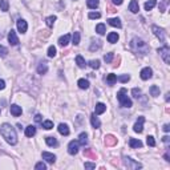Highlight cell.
I'll list each match as a JSON object with an SVG mask.
<instances>
[{
  "mask_svg": "<svg viewBox=\"0 0 170 170\" xmlns=\"http://www.w3.org/2000/svg\"><path fill=\"white\" fill-rule=\"evenodd\" d=\"M0 133L3 135V138L11 145H16L17 143V134H16L15 127L9 124H3L0 126Z\"/></svg>",
  "mask_w": 170,
  "mask_h": 170,
  "instance_id": "cell-1",
  "label": "cell"
},
{
  "mask_svg": "<svg viewBox=\"0 0 170 170\" xmlns=\"http://www.w3.org/2000/svg\"><path fill=\"white\" fill-rule=\"evenodd\" d=\"M130 48L137 53L141 54H146L149 52V45L143 40L138 39V37H134V39L130 41Z\"/></svg>",
  "mask_w": 170,
  "mask_h": 170,
  "instance_id": "cell-2",
  "label": "cell"
},
{
  "mask_svg": "<svg viewBox=\"0 0 170 170\" xmlns=\"http://www.w3.org/2000/svg\"><path fill=\"white\" fill-rule=\"evenodd\" d=\"M117 100H118V102H120V105L122 108H130L131 106V100L126 96L125 88L120 89V92L117 93Z\"/></svg>",
  "mask_w": 170,
  "mask_h": 170,
  "instance_id": "cell-3",
  "label": "cell"
},
{
  "mask_svg": "<svg viewBox=\"0 0 170 170\" xmlns=\"http://www.w3.org/2000/svg\"><path fill=\"white\" fill-rule=\"evenodd\" d=\"M158 53L161 54V57L163 58V61L166 64H170V48L167 45H163L162 48L158 49Z\"/></svg>",
  "mask_w": 170,
  "mask_h": 170,
  "instance_id": "cell-4",
  "label": "cell"
},
{
  "mask_svg": "<svg viewBox=\"0 0 170 170\" xmlns=\"http://www.w3.org/2000/svg\"><path fill=\"white\" fill-rule=\"evenodd\" d=\"M124 165L127 169H141L142 167V165L139 162H135L134 159L129 158V157H124Z\"/></svg>",
  "mask_w": 170,
  "mask_h": 170,
  "instance_id": "cell-5",
  "label": "cell"
},
{
  "mask_svg": "<svg viewBox=\"0 0 170 170\" xmlns=\"http://www.w3.org/2000/svg\"><path fill=\"white\" fill-rule=\"evenodd\" d=\"M143 122H145V117H138V120H137V122L134 124V126H133V130L135 131V133H142L143 130Z\"/></svg>",
  "mask_w": 170,
  "mask_h": 170,
  "instance_id": "cell-6",
  "label": "cell"
},
{
  "mask_svg": "<svg viewBox=\"0 0 170 170\" xmlns=\"http://www.w3.org/2000/svg\"><path fill=\"white\" fill-rule=\"evenodd\" d=\"M151 31H153V33H154L161 41H165V31H163L162 28L157 27V25H153V27H151Z\"/></svg>",
  "mask_w": 170,
  "mask_h": 170,
  "instance_id": "cell-7",
  "label": "cell"
},
{
  "mask_svg": "<svg viewBox=\"0 0 170 170\" xmlns=\"http://www.w3.org/2000/svg\"><path fill=\"white\" fill-rule=\"evenodd\" d=\"M68 153L70 155H74L78 153V141H70L68 145Z\"/></svg>",
  "mask_w": 170,
  "mask_h": 170,
  "instance_id": "cell-8",
  "label": "cell"
},
{
  "mask_svg": "<svg viewBox=\"0 0 170 170\" xmlns=\"http://www.w3.org/2000/svg\"><path fill=\"white\" fill-rule=\"evenodd\" d=\"M139 76H141L142 80H149V78L153 76V70H151V68L146 66V68H143V69L139 72Z\"/></svg>",
  "mask_w": 170,
  "mask_h": 170,
  "instance_id": "cell-9",
  "label": "cell"
},
{
  "mask_svg": "<svg viewBox=\"0 0 170 170\" xmlns=\"http://www.w3.org/2000/svg\"><path fill=\"white\" fill-rule=\"evenodd\" d=\"M28 29V24L25 20L23 19H19L17 20V31L20 32V33H25Z\"/></svg>",
  "mask_w": 170,
  "mask_h": 170,
  "instance_id": "cell-10",
  "label": "cell"
},
{
  "mask_svg": "<svg viewBox=\"0 0 170 170\" xmlns=\"http://www.w3.org/2000/svg\"><path fill=\"white\" fill-rule=\"evenodd\" d=\"M8 41H9V44L11 45H17L19 44V39H17V36H16V32L15 31H9V33H8Z\"/></svg>",
  "mask_w": 170,
  "mask_h": 170,
  "instance_id": "cell-11",
  "label": "cell"
},
{
  "mask_svg": "<svg viewBox=\"0 0 170 170\" xmlns=\"http://www.w3.org/2000/svg\"><path fill=\"white\" fill-rule=\"evenodd\" d=\"M42 159H45L48 163H54L56 161V155L52 154V153H48V151H42Z\"/></svg>",
  "mask_w": 170,
  "mask_h": 170,
  "instance_id": "cell-12",
  "label": "cell"
},
{
  "mask_svg": "<svg viewBox=\"0 0 170 170\" xmlns=\"http://www.w3.org/2000/svg\"><path fill=\"white\" fill-rule=\"evenodd\" d=\"M23 113V110H21V106H19V105H11V114L12 116H15V117H19L20 114Z\"/></svg>",
  "mask_w": 170,
  "mask_h": 170,
  "instance_id": "cell-13",
  "label": "cell"
},
{
  "mask_svg": "<svg viewBox=\"0 0 170 170\" xmlns=\"http://www.w3.org/2000/svg\"><path fill=\"white\" fill-rule=\"evenodd\" d=\"M105 110H106V105L102 102H98V104H96V108H94V114H102Z\"/></svg>",
  "mask_w": 170,
  "mask_h": 170,
  "instance_id": "cell-14",
  "label": "cell"
},
{
  "mask_svg": "<svg viewBox=\"0 0 170 170\" xmlns=\"http://www.w3.org/2000/svg\"><path fill=\"white\" fill-rule=\"evenodd\" d=\"M129 11L131 12V13H137V12L139 11V5L138 3H137V0H131L130 4H129Z\"/></svg>",
  "mask_w": 170,
  "mask_h": 170,
  "instance_id": "cell-15",
  "label": "cell"
},
{
  "mask_svg": "<svg viewBox=\"0 0 170 170\" xmlns=\"http://www.w3.org/2000/svg\"><path fill=\"white\" fill-rule=\"evenodd\" d=\"M57 129H58V133H60V134H62V135L69 134V127H68V125L66 124H60Z\"/></svg>",
  "mask_w": 170,
  "mask_h": 170,
  "instance_id": "cell-16",
  "label": "cell"
},
{
  "mask_svg": "<svg viewBox=\"0 0 170 170\" xmlns=\"http://www.w3.org/2000/svg\"><path fill=\"white\" fill-rule=\"evenodd\" d=\"M90 124H92V126L94 127V129H98V127L101 126V122H100V120H98V117H96V114H92V116H90Z\"/></svg>",
  "mask_w": 170,
  "mask_h": 170,
  "instance_id": "cell-17",
  "label": "cell"
},
{
  "mask_svg": "<svg viewBox=\"0 0 170 170\" xmlns=\"http://www.w3.org/2000/svg\"><path fill=\"white\" fill-rule=\"evenodd\" d=\"M108 24L112 25V27H116V28H121L122 24H121V20L118 17H114V19H109L108 20Z\"/></svg>",
  "mask_w": 170,
  "mask_h": 170,
  "instance_id": "cell-18",
  "label": "cell"
},
{
  "mask_svg": "<svg viewBox=\"0 0 170 170\" xmlns=\"http://www.w3.org/2000/svg\"><path fill=\"white\" fill-rule=\"evenodd\" d=\"M69 40H70V35H69V33H66V35L61 36V37L58 39V44H60L61 46H65V45H68Z\"/></svg>",
  "mask_w": 170,
  "mask_h": 170,
  "instance_id": "cell-19",
  "label": "cell"
},
{
  "mask_svg": "<svg viewBox=\"0 0 170 170\" xmlns=\"http://www.w3.org/2000/svg\"><path fill=\"white\" fill-rule=\"evenodd\" d=\"M37 72H39V74H45L48 72V64L45 61L40 62L39 66H37Z\"/></svg>",
  "mask_w": 170,
  "mask_h": 170,
  "instance_id": "cell-20",
  "label": "cell"
},
{
  "mask_svg": "<svg viewBox=\"0 0 170 170\" xmlns=\"http://www.w3.org/2000/svg\"><path fill=\"white\" fill-rule=\"evenodd\" d=\"M36 134V127L33 125H29V126L25 127V135L27 137H33Z\"/></svg>",
  "mask_w": 170,
  "mask_h": 170,
  "instance_id": "cell-21",
  "label": "cell"
},
{
  "mask_svg": "<svg viewBox=\"0 0 170 170\" xmlns=\"http://www.w3.org/2000/svg\"><path fill=\"white\" fill-rule=\"evenodd\" d=\"M86 143H88V134L86 133H81V134L78 135V145L85 146Z\"/></svg>",
  "mask_w": 170,
  "mask_h": 170,
  "instance_id": "cell-22",
  "label": "cell"
},
{
  "mask_svg": "<svg viewBox=\"0 0 170 170\" xmlns=\"http://www.w3.org/2000/svg\"><path fill=\"white\" fill-rule=\"evenodd\" d=\"M76 64H77L78 68H85V66H86V62H85L84 57H82L81 54L76 56Z\"/></svg>",
  "mask_w": 170,
  "mask_h": 170,
  "instance_id": "cell-23",
  "label": "cell"
},
{
  "mask_svg": "<svg viewBox=\"0 0 170 170\" xmlns=\"http://www.w3.org/2000/svg\"><path fill=\"white\" fill-rule=\"evenodd\" d=\"M129 146L130 147H142V142H141L139 139L130 138L129 139Z\"/></svg>",
  "mask_w": 170,
  "mask_h": 170,
  "instance_id": "cell-24",
  "label": "cell"
},
{
  "mask_svg": "<svg viewBox=\"0 0 170 170\" xmlns=\"http://www.w3.org/2000/svg\"><path fill=\"white\" fill-rule=\"evenodd\" d=\"M108 41L112 42V44H114V42L118 41V33L117 32H110L108 35Z\"/></svg>",
  "mask_w": 170,
  "mask_h": 170,
  "instance_id": "cell-25",
  "label": "cell"
},
{
  "mask_svg": "<svg viewBox=\"0 0 170 170\" xmlns=\"http://www.w3.org/2000/svg\"><path fill=\"white\" fill-rule=\"evenodd\" d=\"M77 85L80 89H88L89 88V81L88 80H85V78H80L77 81Z\"/></svg>",
  "mask_w": 170,
  "mask_h": 170,
  "instance_id": "cell-26",
  "label": "cell"
},
{
  "mask_svg": "<svg viewBox=\"0 0 170 170\" xmlns=\"http://www.w3.org/2000/svg\"><path fill=\"white\" fill-rule=\"evenodd\" d=\"M45 142H46V145H48V146H57V145H58L57 139L54 138V137H46Z\"/></svg>",
  "mask_w": 170,
  "mask_h": 170,
  "instance_id": "cell-27",
  "label": "cell"
},
{
  "mask_svg": "<svg viewBox=\"0 0 170 170\" xmlns=\"http://www.w3.org/2000/svg\"><path fill=\"white\" fill-rule=\"evenodd\" d=\"M155 4H157V0H147L146 3H145V9L146 11H151L155 7Z\"/></svg>",
  "mask_w": 170,
  "mask_h": 170,
  "instance_id": "cell-28",
  "label": "cell"
},
{
  "mask_svg": "<svg viewBox=\"0 0 170 170\" xmlns=\"http://www.w3.org/2000/svg\"><path fill=\"white\" fill-rule=\"evenodd\" d=\"M96 32L98 35H105V32H106V28H105V24L100 23L96 25Z\"/></svg>",
  "mask_w": 170,
  "mask_h": 170,
  "instance_id": "cell-29",
  "label": "cell"
},
{
  "mask_svg": "<svg viewBox=\"0 0 170 170\" xmlns=\"http://www.w3.org/2000/svg\"><path fill=\"white\" fill-rule=\"evenodd\" d=\"M98 4H100L98 0H86V5H88V8H90V9L97 8L98 7Z\"/></svg>",
  "mask_w": 170,
  "mask_h": 170,
  "instance_id": "cell-30",
  "label": "cell"
},
{
  "mask_svg": "<svg viewBox=\"0 0 170 170\" xmlns=\"http://www.w3.org/2000/svg\"><path fill=\"white\" fill-rule=\"evenodd\" d=\"M149 92H150V94H151L153 97L159 96V88L157 86V85H151L150 89H149Z\"/></svg>",
  "mask_w": 170,
  "mask_h": 170,
  "instance_id": "cell-31",
  "label": "cell"
},
{
  "mask_svg": "<svg viewBox=\"0 0 170 170\" xmlns=\"http://www.w3.org/2000/svg\"><path fill=\"white\" fill-rule=\"evenodd\" d=\"M116 81H117V76H116V74H113V73L108 74V77H106V82H108L109 85H113Z\"/></svg>",
  "mask_w": 170,
  "mask_h": 170,
  "instance_id": "cell-32",
  "label": "cell"
},
{
  "mask_svg": "<svg viewBox=\"0 0 170 170\" xmlns=\"http://www.w3.org/2000/svg\"><path fill=\"white\" fill-rule=\"evenodd\" d=\"M8 8H9V4H8L7 0H0V9L3 12H7Z\"/></svg>",
  "mask_w": 170,
  "mask_h": 170,
  "instance_id": "cell-33",
  "label": "cell"
},
{
  "mask_svg": "<svg viewBox=\"0 0 170 170\" xmlns=\"http://www.w3.org/2000/svg\"><path fill=\"white\" fill-rule=\"evenodd\" d=\"M56 16H49V17H46V20H45V23H46V25L49 28H52L53 27V24H54V21H56Z\"/></svg>",
  "mask_w": 170,
  "mask_h": 170,
  "instance_id": "cell-34",
  "label": "cell"
},
{
  "mask_svg": "<svg viewBox=\"0 0 170 170\" xmlns=\"http://www.w3.org/2000/svg\"><path fill=\"white\" fill-rule=\"evenodd\" d=\"M100 48H101V41H100V40H97V41H93L92 42V45H90V48H89V49L92 50V52H94V50L100 49Z\"/></svg>",
  "mask_w": 170,
  "mask_h": 170,
  "instance_id": "cell-35",
  "label": "cell"
},
{
  "mask_svg": "<svg viewBox=\"0 0 170 170\" xmlns=\"http://www.w3.org/2000/svg\"><path fill=\"white\" fill-rule=\"evenodd\" d=\"M41 124H42V127H44V129H46V130L53 129V122H52V121H49V120L44 121V122H41Z\"/></svg>",
  "mask_w": 170,
  "mask_h": 170,
  "instance_id": "cell-36",
  "label": "cell"
},
{
  "mask_svg": "<svg viewBox=\"0 0 170 170\" xmlns=\"http://www.w3.org/2000/svg\"><path fill=\"white\" fill-rule=\"evenodd\" d=\"M72 42H73L74 45H78V44H80V32H74V33H73Z\"/></svg>",
  "mask_w": 170,
  "mask_h": 170,
  "instance_id": "cell-37",
  "label": "cell"
},
{
  "mask_svg": "<svg viewBox=\"0 0 170 170\" xmlns=\"http://www.w3.org/2000/svg\"><path fill=\"white\" fill-rule=\"evenodd\" d=\"M105 143H106V145H114V143H116V138H114L113 135H106V137H105Z\"/></svg>",
  "mask_w": 170,
  "mask_h": 170,
  "instance_id": "cell-38",
  "label": "cell"
},
{
  "mask_svg": "<svg viewBox=\"0 0 170 170\" xmlns=\"http://www.w3.org/2000/svg\"><path fill=\"white\" fill-rule=\"evenodd\" d=\"M129 80H130V76H129V74H121V76L117 77V81H120V82H127Z\"/></svg>",
  "mask_w": 170,
  "mask_h": 170,
  "instance_id": "cell-39",
  "label": "cell"
},
{
  "mask_svg": "<svg viewBox=\"0 0 170 170\" xmlns=\"http://www.w3.org/2000/svg\"><path fill=\"white\" fill-rule=\"evenodd\" d=\"M89 66L93 68V69H98L100 68V61L98 60H90L89 61Z\"/></svg>",
  "mask_w": 170,
  "mask_h": 170,
  "instance_id": "cell-40",
  "label": "cell"
},
{
  "mask_svg": "<svg viewBox=\"0 0 170 170\" xmlns=\"http://www.w3.org/2000/svg\"><path fill=\"white\" fill-rule=\"evenodd\" d=\"M146 143L149 145V146H155L154 137H151V135H147V137H146Z\"/></svg>",
  "mask_w": 170,
  "mask_h": 170,
  "instance_id": "cell-41",
  "label": "cell"
},
{
  "mask_svg": "<svg viewBox=\"0 0 170 170\" xmlns=\"http://www.w3.org/2000/svg\"><path fill=\"white\" fill-rule=\"evenodd\" d=\"M48 56H49V57H54V56H56V48H54L53 45H50L49 48H48Z\"/></svg>",
  "mask_w": 170,
  "mask_h": 170,
  "instance_id": "cell-42",
  "label": "cell"
},
{
  "mask_svg": "<svg viewBox=\"0 0 170 170\" xmlns=\"http://www.w3.org/2000/svg\"><path fill=\"white\" fill-rule=\"evenodd\" d=\"M131 94H133V97L138 98V97L141 96V89H138V88H133V89H131Z\"/></svg>",
  "mask_w": 170,
  "mask_h": 170,
  "instance_id": "cell-43",
  "label": "cell"
},
{
  "mask_svg": "<svg viewBox=\"0 0 170 170\" xmlns=\"http://www.w3.org/2000/svg\"><path fill=\"white\" fill-rule=\"evenodd\" d=\"M88 17H89V19H100L101 13H100V12H90V13L88 15Z\"/></svg>",
  "mask_w": 170,
  "mask_h": 170,
  "instance_id": "cell-44",
  "label": "cell"
},
{
  "mask_svg": "<svg viewBox=\"0 0 170 170\" xmlns=\"http://www.w3.org/2000/svg\"><path fill=\"white\" fill-rule=\"evenodd\" d=\"M7 54H8V49L5 48V46L0 45V57H5Z\"/></svg>",
  "mask_w": 170,
  "mask_h": 170,
  "instance_id": "cell-45",
  "label": "cell"
},
{
  "mask_svg": "<svg viewBox=\"0 0 170 170\" xmlns=\"http://www.w3.org/2000/svg\"><path fill=\"white\" fill-rule=\"evenodd\" d=\"M36 170H45L46 169V165L44 162H37L36 163V166H35Z\"/></svg>",
  "mask_w": 170,
  "mask_h": 170,
  "instance_id": "cell-46",
  "label": "cell"
},
{
  "mask_svg": "<svg viewBox=\"0 0 170 170\" xmlns=\"http://www.w3.org/2000/svg\"><path fill=\"white\" fill-rule=\"evenodd\" d=\"M104 60H105L106 62H110V61L113 60V53H106V54L104 56Z\"/></svg>",
  "mask_w": 170,
  "mask_h": 170,
  "instance_id": "cell-47",
  "label": "cell"
},
{
  "mask_svg": "<svg viewBox=\"0 0 170 170\" xmlns=\"http://www.w3.org/2000/svg\"><path fill=\"white\" fill-rule=\"evenodd\" d=\"M84 167H85V169H94V167H96V163L85 162V163H84Z\"/></svg>",
  "mask_w": 170,
  "mask_h": 170,
  "instance_id": "cell-48",
  "label": "cell"
},
{
  "mask_svg": "<svg viewBox=\"0 0 170 170\" xmlns=\"http://www.w3.org/2000/svg\"><path fill=\"white\" fill-rule=\"evenodd\" d=\"M4 88H5V81H4V80H1V78H0V90H3Z\"/></svg>",
  "mask_w": 170,
  "mask_h": 170,
  "instance_id": "cell-49",
  "label": "cell"
},
{
  "mask_svg": "<svg viewBox=\"0 0 170 170\" xmlns=\"http://www.w3.org/2000/svg\"><path fill=\"white\" fill-rule=\"evenodd\" d=\"M122 1H124V0H112V3L116 4V5H121V4H122Z\"/></svg>",
  "mask_w": 170,
  "mask_h": 170,
  "instance_id": "cell-50",
  "label": "cell"
},
{
  "mask_svg": "<svg viewBox=\"0 0 170 170\" xmlns=\"http://www.w3.org/2000/svg\"><path fill=\"white\" fill-rule=\"evenodd\" d=\"M162 129H163V130H165V131H166V133H167V131L170 130V125H169V124H165V125H163V127H162Z\"/></svg>",
  "mask_w": 170,
  "mask_h": 170,
  "instance_id": "cell-51",
  "label": "cell"
},
{
  "mask_svg": "<svg viewBox=\"0 0 170 170\" xmlns=\"http://www.w3.org/2000/svg\"><path fill=\"white\" fill-rule=\"evenodd\" d=\"M35 121H36V122H41V116H40V114H36V116H35Z\"/></svg>",
  "mask_w": 170,
  "mask_h": 170,
  "instance_id": "cell-52",
  "label": "cell"
},
{
  "mask_svg": "<svg viewBox=\"0 0 170 170\" xmlns=\"http://www.w3.org/2000/svg\"><path fill=\"white\" fill-rule=\"evenodd\" d=\"M162 141H163V142H165V143H166V145H167V143H169V135H165V137H163V138H162Z\"/></svg>",
  "mask_w": 170,
  "mask_h": 170,
  "instance_id": "cell-53",
  "label": "cell"
}]
</instances>
